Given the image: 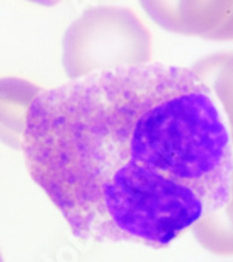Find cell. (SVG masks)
<instances>
[{
  "instance_id": "cell-1",
  "label": "cell",
  "mask_w": 233,
  "mask_h": 262,
  "mask_svg": "<svg viewBox=\"0 0 233 262\" xmlns=\"http://www.w3.org/2000/svg\"><path fill=\"white\" fill-rule=\"evenodd\" d=\"M22 150L84 241L163 248L230 195L229 129L191 68L146 63L43 90Z\"/></svg>"
},
{
  "instance_id": "cell-2",
  "label": "cell",
  "mask_w": 233,
  "mask_h": 262,
  "mask_svg": "<svg viewBox=\"0 0 233 262\" xmlns=\"http://www.w3.org/2000/svg\"><path fill=\"white\" fill-rule=\"evenodd\" d=\"M151 59V31L134 11L121 6L89 7L62 38V66L71 80L141 66Z\"/></svg>"
},
{
  "instance_id": "cell-3",
  "label": "cell",
  "mask_w": 233,
  "mask_h": 262,
  "mask_svg": "<svg viewBox=\"0 0 233 262\" xmlns=\"http://www.w3.org/2000/svg\"><path fill=\"white\" fill-rule=\"evenodd\" d=\"M159 27L208 41H233V0H139Z\"/></svg>"
},
{
  "instance_id": "cell-4",
  "label": "cell",
  "mask_w": 233,
  "mask_h": 262,
  "mask_svg": "<svg viewBox=\"0 0 233 262\" xmlns=\"http://www.w3.org/2000/svg\"><path fill=\"white\" fill-rule=\"evenodd\" d=\"M43 91L31 81L18 77L0 79V142L22 149L28 110Z\"/></svg>"
},
{
  "instance_id": "cell-5",
  "label": "cell",
  "mask_w": 233,
  "mask_h": 262,
  "mask_svg": "<svg viewBox=\"0 0 233 262\" xmlns=\"http://www.w3.org/2000/svg\"><path fill=\"white\" fill-rule=\"evenodd\" d=\"M191 69L222 105L233 145V52L205 56L195 62Z\"/></svg>"
},
{
  "instance_id": "cell-6",
  "label": "cell",
  "mask_w": 233,
  "mask_h": 262,
  "mask_svg": "<svg viewBox=\"0 0 233 262\" xmlns=\"http://www.w3.org/2000/svg\"><path fill=\"white\" fill-rule=\"evenodd\" d=\"M191 229L204 250L215 255L233 257V171L228 202L218 210L205 212Z\"/></svg>"
},
{
  "instance_id": "cell-7",
  "label": "cell",
  "mask_w": 233,
  "mask_h": 262,
  "mask_svg": "<svg viewBox=\"0 0 233 262\" xmlns=\"http://www.w3.org/2000/svg\"><path fill=\"white\" fill-rule=\"evenodd\" d=\"M27 2H31V3H35V5L45 6V7H54L59 3L60 0H27Z\"/></svg>"
},
{
  "instance_id": "cell-8",
  "label": "cell",
  "mask_w": 233,
  "mask_h": 262,
  "mask_svg": "<svg viewBox=\"0 0 233 262\" xmlns=\"http://www.w3.org/2000/svg\"><path fill=\"white\" fill-rule=\"evenodd\" d=\"M0 262H5L3 261V257H2V252H0Z\"/></svg>"
}]
</instances>
